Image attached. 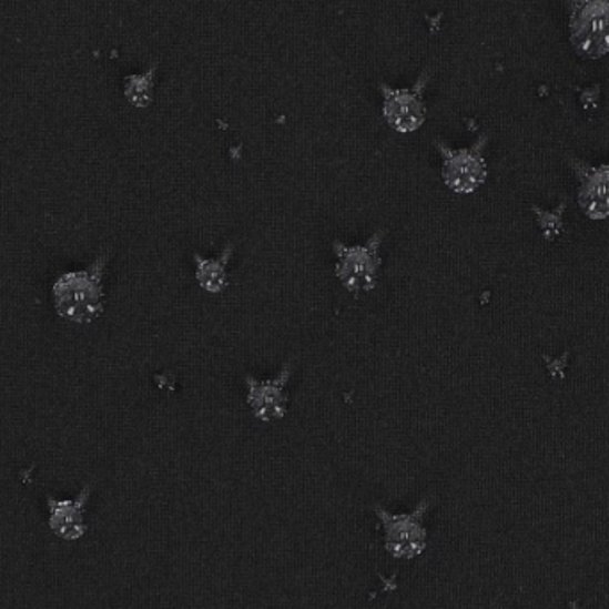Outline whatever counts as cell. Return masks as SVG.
<instances>
[{"instance_id": "1", "label": "cell", "mask_w": 609, "mask_h": 609, "mask_svg": "<svg viewBox=\"0 0 609 609\" xmlns=\"http://www.w3.org/2000/svg\"><path fill=\"white\" fill-rule=\"evenodd\" d=\"M109 253L104 252L88 270L73 271L55 281V311L63 319L87 325L104 311V271Z\"/></svg>"}, {"instance_id": "2", "label": "cell", "mask_w": 609, "mask_h": 609, "mask_svg": "<svg viewBox=\"0 0 609 609\" xmlns=\"http://www.w3.org/2000/svg\"><path fill=\"white\" fill-rule=\"evenodd\" d=\"M385 240L384 229H379L364 244H349L334 241L335 276L349 293H371L378 285V273L382 267L379 248Z\"/></svg>"}, {"instance_id": "3", "label": "cell", "mask_w": 609, "mask_h": 609, "mask_svg": "<svg viewBox=\"0 0 609 609\" xmlns=\"http://www.w3.org/2000/svg\"><path fill=\"white\" fill-rule=\"evenodd\" d=\"M432 499L425 497L416 510L408 514H393L385 510L384 506H373L376 517L384 526L385 531V551L396 558V560H414L423 555L426 549V528L423 524L426 511L429 510Z\"/></svg>"}, {"instance_id": "4", "label": "cell", "mask_w": 609, "mask_h": 609, "mask_svg": "<svg viewBox=\"0 0 609 609\" xmlns=\"http://www.w3.org/2000/svg\"><path fill=\"white\" fill-rule=\"evenodd\" d=\"M570 41L578 54H609V0H572Z\"/></svg>"}, {"instance_id": "5", "label": "cell", "mask_w": 609, "mask_h": 609, "mask_svg": "<svg viewBox=\"0 0 609 609\" xmlns=\"http://www.w3.org/2000/svg\"><path fill=\"white\" fill-rule=\"evenodd\" d=\"M487 143V134L479 135L469 149H451L437 141L438 152L443 155V181L453 193L470 194L485 184L487 163L484 152Z\"/></svg>"}, {"instance_id": "6", "label": "cell", "mask_w": 609, "mask_h": 609, "mask_svg": "<svg viewBox=\"0 0 609 609\" xmlns=\"http://www.w3.org/2000/svg\"><path fill=\"white\" fill-rule=\"evenodd\" d=\"M293 376V364L285 362L278 375L273 378L258 379L253 375L244 376L246 402L253 417L261 423H275L287 416V384Z\"/></svg>"}, {"instance_id": "7", "label": "cell", "mask_w": 609, "mask_h": 609, "mask_svg": "<svg viewBox=\"0 0 609 609\" xmlns=\"http://www.w3.org/2000/svg\"><path fill=\"white\" fill-rule=\"evenodd\" d=\"M428 79L429 73L425 72L416 82V87L406 88V90L390 88L387 84L379 87L384 93L385 120L399 134H412V132L419 131L425 123L426 105L423 93H425Z\"/></svg>"}, {"instance_id": "8", "label": "cell", "mask_w": 609, "mask_h": 609, "mask_svg": "<svg viewBox=\"0 0 609 609\" xmlns=\"http://www.w3.org/2000/svg\"><path fill=\"white\" fill-rule=\"evenodd\" d=\"M91 488L93 485L88 484L73 499L47 497L49 528L55 537L61 540L78 541L87 535L88 526L84 520V511H87V505L90 501Z\"/></svg>"}, {"instance_id": "9", "label": "cell", "mask_w": 609, "mask_h": 609, "mask_svg": "<svg viewBox=\"0 0 609 609\" xmlns=\"http://www.w3.org/2000/svg\"><path fill=\"white\" fill-rule=\"evenodd\" d=\"M574 170L581 181L579 203L591 220H605L609 216V164L591 168L574 161Z\"/></svg>"}, {"instance_id": "10", "label": "cell", "mask_w": 609, "mask_h": 609, "mask_svg": "<svg viewBox=\"0 0 609 609\" xmlns=\"http://www.w3.org/2000/svg\"><path fill=\"white\" fill-rule=\"evenodd\" d=\"M235 246L232 243L226 244L225 248L217 257H202L200 253L194 252V276L205 293L222 294L229 287V264L234 255Z\"/></svg>"}, {"instance_id": "11", "label": "cell", "mask_w": 609, "mask_h": 609, "mask_svg": "<svg viewBox=\"0 0 609 609\" xmlns=\"http://www.w3.org/2000/svg\"><path fill=\"white\" fill-rule=\"evenodd\" d=\"M158 64L146 70L145 73H135L125 78V99L134 108H149L154 100V79Z\"/></svg>"}, {"instance_id": "12", "label": "cell", "mask_w": 609, "mask_h": 609, "mask_svg": "<svg viewBox=\"0 0 609 609\" xmlns=\"http://www.w3.org/2000/svg\"><path fill=\"white\" fill-rule=\"evenodd\" d=\"M564 209V202H561L560 207L556 209V211H549V213H547V211H540L538 207H532V213L537 214L538 225L541 226L546 240H555L556 235L560 234L561 226H564V222H561Z\"/></svg>"}]
</instances>
